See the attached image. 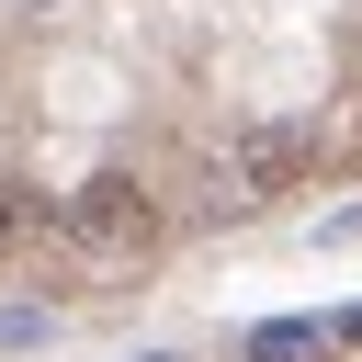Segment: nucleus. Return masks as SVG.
Instances as JSON below:
<instances>
[{
	"label": "nucleus",
	"mask_w": 362,
	"mask_h": 362,
	"mask_svg": "<svg viewBox=\"0 0 362 362\" xmlns=\"http://www.w3.org/2000/svg\"><path fill=\"white\" fill-rule=\"evenodd\" d=\"M158 204H147V181H124V170H102V181H79L68 204H57V249H68V272L79 283H136L147 260H158Z\"/></svg>",
	"instance_id": "f257e3e1"
},
{
	"label": "nucleus",
	"mask_w": 362,
	"mask_h": 362,
	"mask_svg": "<svg viewBox=\"0 0 362 362\" xmlns=\"http://www.w3.org/2000/svg\"><path fill=\"white\" fill-rule=\"evenodd\" d=\"M339 339L317 328V317H272V328H249V362H328Z\"/></svg>",
	"instance_id": "20e7f679"
},
{
	"label": "nucleus",
	"mask_w": 362,
	"mask_h": 362,
	"mask_svg": "<svg viewBox=\"0 0 362 362\" xmlns=\"http://www.w3.org/2000/svg\"><path fill=\"white\" fill-rule=\"evenodd\" d=\"M305 170H317V124H305V113H260V124H238V136H226V158H215V204H226V215H249V204L294 192Z\"/></svg>",
	"instance_id": "f03ea898"
},
{
	"label": "nucleus",
	"mask_w": 362,
	"mask_h": 362,
	"mask_svg": "<svg viewBox=\"0 0 362 362\" xmlns=\"http://www.w3.org/2000/svg\"><path fill=\"white\" fill-rule=\"evenodd\" d=\"M0 249H11V260H45V249H57V204H45L34 181L0 192Z\"/></svg>",
	"instance_id": "7ed1b4c3"
}]
</instances>
